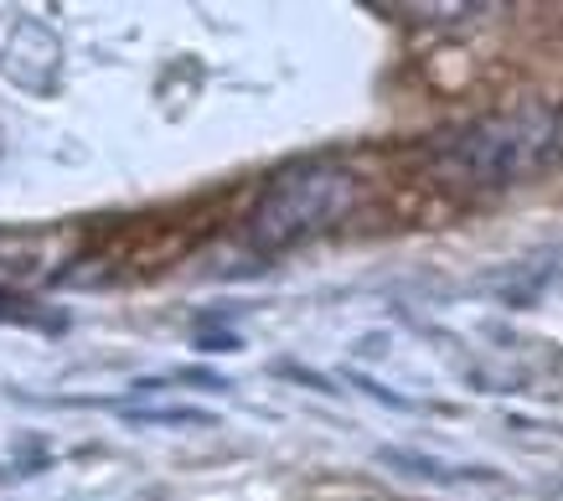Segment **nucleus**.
<instances>
[{
	"instance_id": "obj_1",
	"label": "nucleus",
	"mask_w": 563,
	"mask_h": 501,
	"mask_svg": "<svg viewBox=\"0 0 563 501\" xmlns=\"http://www.w3.org/2000/svg\"><path fill=\"white\" fill-rule=\"evenodd\" d=\"M429 166L444 187H517L528 176L563 166V104H517L461 130H444L429 145Z\"/></svg>"
},
{
	"instance_id": "obj_2",
	"label": "nucleus",
	"mask_w": 563,
	"mask_h": 501,
	"mask_svg": "<svg viewBox=\"0 0 563 501\" xmlns=\"http://www.w3.org/2000/svg\"><path fill=\"white\" fill-rule=\"evenodd\" d=\"M352 208H357V176L331 160H300L258 191L249 212V243L258 254H279L336 227Z\"/></svg>"
},
{
	"instance_id": "obj_3",
	"label": "nucleus",
	"mask_w": 563,
	"mask_h": 501,
	"mask_svg": "<svg viewBox=\"0 0 563 501\" xmlns=\"http://www.w3.org/2000/svg\"><path fill=\"white\" fill-rule=\"evenodd\" d=\"M377 460L393 470H404V476H419V481H440V486H461V481H496V470L486 466H444L434 455H419V449H377Z\"/></svg>"
},
{
	"instance_id": "obj_4",
	"label": "nucleus",
	"mask_w": 563,
	"mask_h": 501,
	"mask_svg": "<svg viewBox=\"0 0 563 501\" xmlns=\"http://www.w3.org/2000/svg\"><path fill=\"white\" fill-rule=\"evenodd\" d=\"M124 419H130V424H197V430L218 424L207 409H187V403H172V409H130V403H124Z\"/></svg>"
},
{
	"instance_id": "obj_5",
	"label": "nucleus",
	"mask_w": 563,
	"mask_h": 501,
	"mask_svg": "<svg viewBox=\"0 0 563 501\" xmlns=\"http://www.w3.org/2000/svg\"><path fill=\"white\" fill-rule=\"evenodd\" d=\"M0 321H21V326H42V311H32V300H21V294H0Z\"/></svg>"
},
{
	"instance_id": "obj_6",
	"label": "nucleus",
	"mask_w": 563,
	"mask_h": 501,
	"mask_svg": "<svg viewBox=\"0 0 563 501\" xmlns=\"http://www.w3.org/2000/svg\"><path fill=\"white\" fill-rule=\"evenodd\" d=\"M197 346H202V352H239V336H233V331H202V336H197Z\"/></svg>"
},
{
	"instance_id": "obj_7",
	"label": "nucleus",
	"mask_w": 563,
	"mask_h": 501,
	"mask_svg": "<svg viewBox=\"0 0 563 501\" xmlns=\"http://www.w3.org/2000/svg\"><path fill=\"white\" fill-rule=\"evenodd\" d=\"M279 372H285V378H300V382H310L316 393H336V388H331V382H325L321 372H306V367H295V363H279Z\"/></svg>"
},
{
	"instance_id": "obj_8",
	"label": "nucleus",
	"mask_w": 563,
	"mask_h": 501,
	"mask_svg": "<svg viewBox=\"0 0 563 501\" xmlns=\"http://www.w3.org/2000/svg\"><path fill=\"white\" fill-rule=\"evenodd\" d=\"M352 382H357L362 393H373V398H383V403H393V409H409V403H404V398H398V393H388V388H383V382L362 378V372H352Z\"/></svg>"
}]
</instances>
